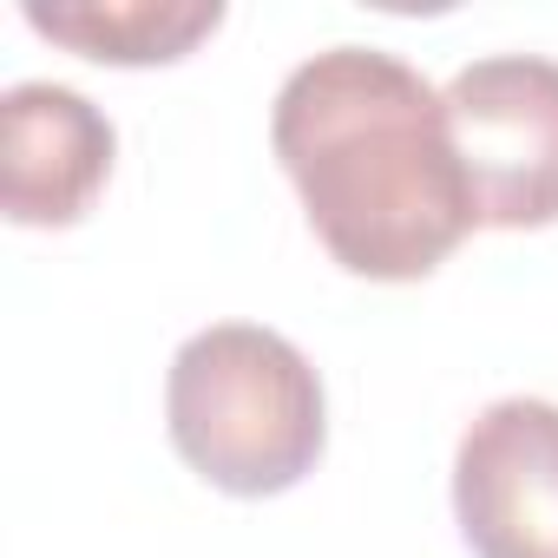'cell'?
Listing matches in <instances>:
<instances>
[{
  "mask_svg": "<svg viewBox=\"0 0 558 558\" xmlns=\"http://www.w3.org/2000/svg\"><path fill=\"white\" fill-rule=\"evenodd\" d=\"M269 145L323 250L368 283H421L480 223L447 99L381 47L303 60L276 93Z\"/></svg>",
  "mask_w": 558,
  "mask_h": 558,
  "instance_id": "cell-1",
  "label": "cell"
},
{
  "mask_svg": "<svg viewBox=\"0 0 558 558\" xmlns=\"http://www.w3.org/2000/svg\"><path fill=\"white\" fill-rule=\"evenodd\" d=\"M165 427L191 473L217 493L269 499L316 473L329 440L323 375L310 355L256 323L197 329L165 375Z\"/></svg>",
  "mask_w": 558,
  "mask_h": 558,
  "instance_id": "cell-2",
  "label": "cell"
},
{
  "mask_svg": "<svg viewBox=\"0 0 558 558\" xmlns=\"http://www.w3.org/2000/svg\"><path fill=\"white\" fill-rule=\"evenodd\" d=\"M440 99L480 223L493 230L558 223V60L493 53L460 66Z\"/></svg>",
  "mask_w": 558,
  "mask_h": 558,
  "instance_id": "cell-3",
  "label": "cell"
},
{
  "mask_svg": "<svg viewBox=\"0 0 558 558\" xmlns=\"http://www.w3.org/2000/svg\"><path fill=\"white\" fill-rule=\"evenodd\" d=\"M453 519L473 558H558V408L512 395L453 447Z\"/></svg>",
  "mask_w": 558,
  "mask_h": 558,
  "instance_id": "cell-4",
  "label": "cell"
},
{
  "mask_svg": "<svg viewBox=\"0 0 558 558\" xmlns=\"http://www.w3.org/2000/svg\"><path fill=\"white\" fill-rule=\"evenodd\" d=\"M112 171L106 112L53 80H21L0 99V204L14 223L66 230L93 210Z\"/></svg>",
  "mask_w": 558,
  "mask_h": 558,
  "instance_id": "cell-5",
  "label": "cell"
},
{
  "mask_svg": "<svg viewBox=\"0 0 558 558\" xmlns=\"http://www.w3.org/2000/svg\"><path fill=\"white\" fill-rule=\"evenodd\" d=\"M21 14L34 34L106 66H165L223 27L217 0H27Z\"/></svg>",
  "mask_w": 558,
  "mask_h": 558,
  "instance_id": "cell-6",
  "label": "cell"
}]
</instances>
